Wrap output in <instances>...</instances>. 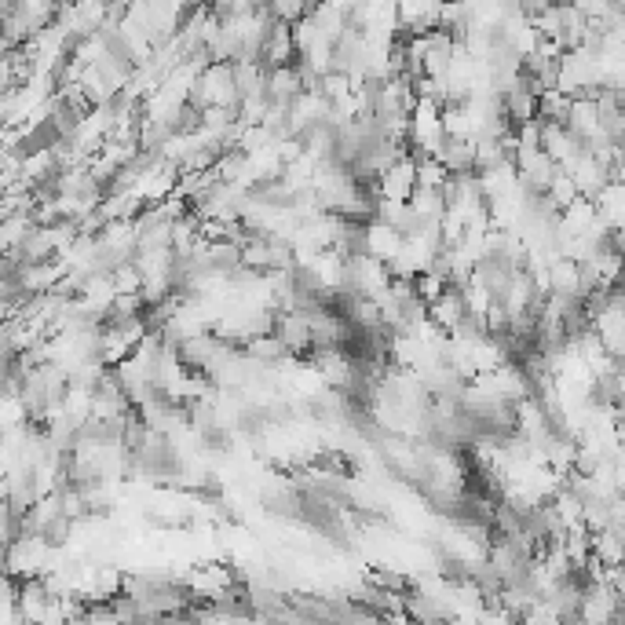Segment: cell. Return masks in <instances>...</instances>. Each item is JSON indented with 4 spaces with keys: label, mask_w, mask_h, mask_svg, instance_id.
<instances>
[{
    "label": "cell",
    "mask_w": 625,
    "mask_h": 625,
    "mask_svg": "<svg viewBox=\"0 0 625 625\" xmlns=\"http://www.w3.org/2000/svg\"><path fill=\"white\" fill-rule=\"evenodd\" d=\"M446 289V282L443 278H435V275H428V271H421V275H414V293L424 300V304H432L439 293Z\"/></svg>",
    "instance_id": "13"
},
{
    "label": "cell",
    "mask_w": 625,
    "mask_h": 625,
    "mask_svg": "<svg viewBox=\"0 0 625 625\" xmlns=\"http://www.w3.org/2000/svg\"><path fill=\"white\" fill-rule=\"evenodd\" d=\"M552 198V205H556V209H567V205L574 202V198H578V191H574V180L571 176H567V172H556V176H552V183H549V191H545Z\"/></svg>",
    "instance_id": "12"
},
{
    "label": "cell",
    "mask_w": 625,
    "mask_h": 625,
    "mask_svg": "<svg viewBox=\"0 0 625 625\" xmlns=\"http://www.w3.org/2000/svg\"><path fill=\"white\" fill-rule=\"evenodd\" d=\"M362 238H366V253H370L373 260H381V264H388L395 256V249H399V242H403V234L381 220H366V234H362Z\"/></svg>",
    "instance_id": "6"
},
{
    "label": "cell",
    "mask_w": 625,
    "mask_h": 625,
    "mask_svg": "<svg viewBox=\"0 0 625 625\" xmlns=\"http://www.w3.org/2000/svg\"><path fill=\"white\" fill-rule=\"evenodd\" d=\"M406 202L414 205L424 220H439V216L446 212V202H443V194H439V187H417L414 183V191H410Z\"/></svg>",
    "instance_id": "11"
},
{
    "label": "cell",
    "mask_w": 625,
    "mask_h": 625,
    "mask_svg": "<svg viewBox=\"0 0 625 625\" xmlns=\"http://www.w3.org/2000/svg\"><path fill=\"white\" fill-rule=\"evenodd\" d=\"M264 92L271 103H282L289 106L293 99L304 92L300 88V74H297V66L293 63H282V66H267V77H264Z\"/></svg>",
    "instance_id": "4"
},
{
    "label": "cell",
    "mask_w": 625,
    "mask_h": 625,
    "mask_svg": "<svg viewBox=\"0 0 625 625\" xmlns=\"http://www.w3.org/2000/svg\"><path fill=\"white\" fill-rule=\"evenodd\" d=\"M19 611H22V622H41L48 604H52V593H48V585L44 578H22L19 582Z\"/></svg>",
    "instance_id": "5"
},
{
    "label": "cell",
    "mask_w": 625,
    "mask_h": 625,
    "mask_svg": "<svg viewBox=\"0 0 625 625\" xmlns=\"http://www.w3.org/2000/svg\"><path fill=\"white\" fill-rule=\"evenodd\" d=\"M11 538H19V512L11 509L8 498H0V545H8Z\"/></svg>",
    "instance_id": "14"
},
{
    "label": "cell",
    "mask_w": 625,
    "mask_h": 625,
    "mask_svg": "<svg viewBox=\"0 0 625 625\" xmlns=\"http://www.w3.org/2000/svg\"><path fill=\"white\" fill-rule=\"evenodd\" d=\"M461 315H465V297H461V289L457 286H446L443 293L428 304V318H432L435 329H443V333H450Z\"/></svg>",
    "instance_id": "7"
},
{
    "label": "cell",
    "mask_w": 625,
    "mask_h": 625,
    "mask_svg": "<svg viewBox=\"0 0 625 625\" xmlns=\"http://www.w3.org/2000/svg\"><path fill=\"white\" fill-rule=\"evenodd\" d=\"M205 253H209L212 271H220V275H231L234 267L242 264V245L231 242V238H212V242L205 245Z\"/></svg>",
    "instance_id": "10"
},
{
    "label": "cell",
    "mask_w": 625,
    "mask_h": 625,
    "mask_svg": "<svg viewBox=\"0 0 625 625\" xmlns=\"http://www.w3.org/2000/svg\"><path fill=\"white\" fill-rule=\"evenodd\" d=\"M366 582L370 585H377V589H410V578L406 574H399V571H370L366 574Z\"/></svg>",
    "instance_id": "15"
},
{
    "label": "cell",
    "mask_w": 625,
    "mask_h": 625,
    "mask_svg": "<svg viewBox=\"0 0 625 625\" xmlns=\"http://www.w3.org/2000/svg\"><path fill=\"white\" fill-rule=\"evenodd\" d=\"M271 333L282 340V348L289 355H308L311 351V329H308V315L304 311H275V322H271Z\"/></svg>",
    "instance_id": "3"
},
{
    "label": "cell",
    "mask_w": 625,
    "mask_h": 625,
    "mask_svg": "<svg viewBox=\"0 0 625 625\" xmlns=\"http://www.w3.org/2000/svg\"><path fill=\"white\" fill-rule=\"evenodd\" d=\"M593 209H596V220L607 223V227H622V216H625V187L622 180H611L600 187V194L593 198Z\"/></svg>",
    "instance_id": "8"
},
{
    "label": "cell",
    "mask_w": 625,
    "mask_h": 625,
    "mask_svg": "<svg viewBox=\"0 0 625 625\" xmlns=\"http://www.w3.org/2000/svg\"><path fill=\"white\" fill-rule=\"evenodd\" d=\"M541 150L549 154L552 161H556V169L560 172H571L578 161L589 154L585 150V143L578 136H574L571 128L567 125H560V121H541Z\"/></svg>",
    "instance_id": "2"
},
{
    "label": "cell",
    "mask_w": 625,
    "mask_h": 625,
    "mask_svg": "<svg viewBox=\"0 0 625 625\" xmlns=\"http://www.w3.org/2000/svg\"><path fill=\"white\" fill-rule=\"evenodd\" d=\"M187 103H194L198 110H202V106H238L231 63L202 66V70H198V77H194L191 92H187Z\"/></svg>",
    "instance_id": "1"
},
{
    "label": "cell",
    "mask_w": 625,
    "mask_h": 625,
    "mask_svg": "<svg viewBox=\"0 0 625 625\" xmlns=\"http://www.w3.org/2000/svg\"><path fill=\"white\" fill-rule=\"evenodd\" d=\"M242 355L245 359H253L256 366H278V362L289 359V351L282 348V340L275 337V333H260V337H249L242 344Z\"/></svg>",
    "instance_id": "9"
}]
</instances>
